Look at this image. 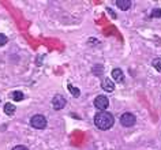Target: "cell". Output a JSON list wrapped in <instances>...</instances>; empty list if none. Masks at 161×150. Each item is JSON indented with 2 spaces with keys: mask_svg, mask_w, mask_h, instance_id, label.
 Masks as SVG:
<instances>
[{
  "mask_svg": "<svg viewBox=\"0 0 161 150\" xmlns=\"http://www.w3.org/2000/svg\"><path fill=\"white\" fill-rule=\"evenodd\" d=\"M115 123V117L112 113L109 112H98L97 115L94 116V124L96 127H97L98 130H103V131H105V130H109L112 125H114Z\"/></svg>",
  "mask_w": 161,
  "mask_h": 150,
  "instance_id": "cell-1",
  "label": "cell"
},
{
  "mask_svg": "<svg viewBox=\"0 0 161 150\" xmlns=\"http://www.w3.org/2000/svg\"><path fill=\"white\" fill-rule=\"evenodd\" d=\"M47 124H48V121L44 115H34L30 119V125L36 130H44L47 127Z\"/></svg>",
  "mask_w": 161,
  "mask_h": 150,
  "instance_id": "cell-2",
  "label": "cell"
},
{
  "mask_svg": "<svg viewBox=\"0 0 161 150\" xmlns=\"http://www.w3.org/2000/svg\"><path fill=\"white\" fill-rule=\"evenodd\" d=\"M135 123H136V117L131 112H126L120 116V124L123 127H132Z\"/></svg>",
  "mask_w": 161,
  "mask_h": 150,
  "instance_id": "cell-3",
  "label": "cell"
},
{
  "mask_svg": "<svg viewBox=\"0 0 161 150\" xmlns=\"http://www.w3.org/2000/svg\"><path fill=\"white\" fill-rule=\"evenodd\" d=\"M67 104V100L64 98L62 94H56L53 98H52V107H53L55 111H60V109H63L66 107Z\"/></svg>",
  "mask_w": 161,
  "mask_h": 150,
  "instance_id": "cell-4",
  "label": "cell"
},
{
  "mask_svg": "<svg viewBox=\"0 0 161 150\" xmlns=\"http://www.w3.org/2000/svg\"><path fill=\"white\" fill-rule=\"evenodd\" d=\"M94 107L100 109V111H105V109L109 107V100L105 96H98V97H96L94 98Z\"/></svg>",
  "mask_w": 161,
  "mask_h": 150,
  "instance_id": "cell-5",
  "label": "cell"
},
{
  "mask_svg": "<svg viewBox=\"0 0 161 150\" xmlns=\"http://www.w3.org/2000/svg\"><path fill=\"white\" fill-rule=\"evenodd\" d=\"M101 86H103L104 90L108 92V93H112V92L115 90V83L112 82L109 78H105V79H104L103 83H101Z\"/></svg>",
  "mask_w": 161,
  "mask_h": 150,
  "instance_id": "cell-6",
  "label": "cell"
},
{
  "mask_svg": "<svg viewBox=\"0 0 161 150\" xmlns=\"http://www.w3.org/2000/svg\"><path fill=\"white\" fill-rule=\"evenodd\" d=\"M112 78H114L116 82H123L124 81V74L120 68H114L112 70Z\"/></svg>",
  "mask_w": 161,
  "mask_h": 150,
  "instance_id": "cell-7",
  "label": "cell"
},
{
  "mask_svg": "<svg viewBox=\"0 0 161 150\" xmlns=\"http://www.w3.org/2000/svg\"><path fill=\"white\" fill-rule=\"evenodd\" d=\"M116 6H118L122 11H127L132 6V3L130 0H118V2H116Z\"/></svg>",
  "mask_w": 161,
  "mask_h": 150,
  "instance_id": "cell-8",
  "label": "cell"
},
{
  "mask_svg": "<svg viewBox=\"0 0 161 150\" xmlns=\"http://www.w3.org/2000/svg\"><path fill=\"white\" fill-rule=\"evenodd\" d=\"M15 111H17V107H15V105H13L11 103H7V104L4 105V113H6V115L13 116L14 113H15Z\"/></svg>",
  "mask_w": 161,
  "mask_h": 150,
  "instance_id": "cell-9",
  "label": "cell"
},
{
  "mask_svg": "<svg viewBox=\"0 0 161 150\" xmlns=\"http://www.w3.org/2000/svg\"><path fill=\"white\" fill-rule=\"evenodd\" d=\"M11 98H13L14 101H22L23 98H25V94H23L22 92H18V90H15L11 93Z\"/></svg>",
  "mask_w": 161,
  "mask_h": 150,
  "instance_id": "cell-10",
  "label": "cell"
},
{
  "mask_svg": "<svg viewBox=\"0 0 161 150\" xmlns=\"http://www.w3.org/2000/svg\"><path fill=\"white\" fill-rule=\"evenodd\" d=\"M92 71H93V74H94V75L100 76V75H103V72H104V67L101 66V64H96Z\"/></svg>",
  "mask_w": 161,
  "mask_h": 150,
  "instance_id": "cell-11",
  "label": "cell"
},
{
  "mask_svg": "<svg viewBox=\"0 0 161 150\" xmlns=\"http://www.w3.org/2000/svg\"><path fill=\"white\" fill-rule=\"evenodd\" d=\"M152 64H153V67H154L157 71H161V58H154L153 59V62H152Z\"/></svg>",
  "mask_w": 161,
  "mask_h": 150,
  "instance_id": "cell-12",
  "label": "cell"
},
{
  "mask_svg": "<svg viewBox=\"0 0 161 150\" xmlns=\"http://www.w3.org/2000/svg\"><path fill=\"white\" fill-rule=\"evenodd\" d=\"M68 90L71 92V94L74 97H79L80 96V90H79V89H75L72 85H68Z\"/></svg>",
  "mask_w": 161,
  "mask_h": 150,
  "instance_id": "cell-13",
  "label": "cell"
},
{
  "mask_svg": "<svg viewBox=\"0 0 161 150\" xmlns=\"http://www.w3.org/2000/svg\"><path fill=\"white\" fill-rule=\"evenodd\" d=\"M150 18H161V8H154L150 13Z\"/></svg>",
  "mask_w": 161,
  "mask_h": 150,
  "instance_id": "cell-14",
  "label": "cell"
},
{
  "mask_svg": "<svg viewBox=\"0 0 161 150\" xmlns=\"http://www.w3.org/2000/svg\"><path fill=\"white\" fill-rule=\"evenodd\" d=\"M7 41H8V38H7V36H4V34H2V33H0V47L6 45Z\"/></svg>",
  "mask_w": 161,
  "mask_h": 150,
  "instance_id": "cell-15",
  "label": "cell"
},
{
  "mask_svg": "<svg viewBox=\"0 0 161 150\" xmlns=\"http://www.w3.org/2000/svg\"><path fill=\"white\" fill-rule=\"evenodd\" d=\"M11 150H29L26 147V146H22V145H18V146H15L14 149H11Z\"/></svg>",
  "mask_w": 161,
  "mask_h": 150,
  "instance_id": "cell-16",
  "label": "cell"
}]
</instances>
